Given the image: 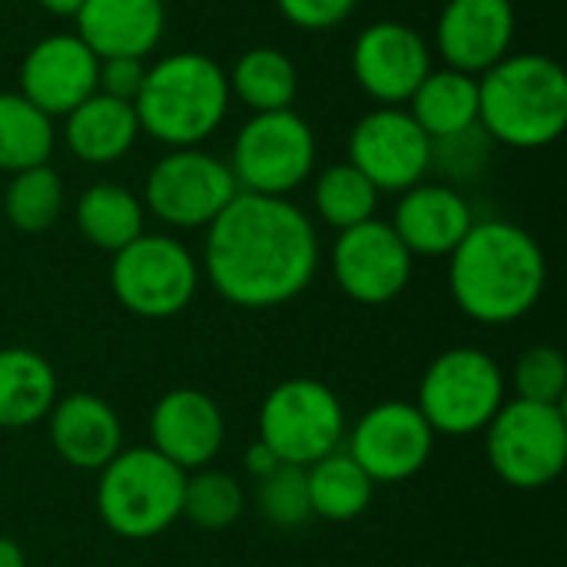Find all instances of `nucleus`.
Segmentation results:
<instances>
[{
	"label": "nucleus",
	"mask_w": 567,
	"mask_h": 567,
	"mask_svg": "<svg viewBox=\"0 0 567 567\" xmlns=\"http://www.w3.org/2000/svg\"><path fill=\"white\" fill-rule=\"evenodd\" d=\"M485 452L495 475L522 492L548 488L567 462V422L561 405L512 399L485 429Z\"/></svg>",
	"instance_id": "obj_8"
},
{
	"label": "nucleus",
	"mask_w": 567,
	"mask_h": 567,
	"mask_svg": "<svg viewBox=\"0 0 567 567\" xmlns=\"http://www.w3.org/2000/svg\"><path fill=\"white\" fill-rule=\"evenodd\" d=\"M96 475V512L113 535L126 542H146L183 518L186 472H179L159 452L123 449Z\"/></svg>",
	"instance_id": "obj_5"
},
{
	"label": "nucleus",
	"mask_w": 567,
	"mask_h": 567,
	"mask_svg": "<svg viewBox=\"0 0 567 567\" xmlns=\"http://www.w3.org/2000/svg\"><path fill=\"white\" fill-rule=\"evenodd\" d=\"M243 465H246V472H249V475L259 482L262 475H269V472H272L276 465H282V462L272 455V449H269V445H262V442L256 439V442L246 449V458H243Z\"/></svg>",
	"instance_id": "obj_36"
},
{
	"label": "nucleus",
	"mask_w": 567,
	"mask_h": 567,
	"mask_svg": "<svg viewBox=\"0 0 567 567\" xmlns=\"http://www.w3.org/2000/svg\"><path fill=\"white\" fill-rule=\"evenodd\" d=\"M140 133L133 103L113 100L106 93H90L80 106L66 113V146L76 159L103 166L126 156Z\"/></svg>",
	"instance_id": "obj_22"
},
{
	"label": "nucleus",
	"mask_w": 567,
	"mask_h": 567,
	"mask_svg": "<svg viewBox=\"0 0 567 567\" xmlns=\"http://www.w3.org/2000/svg\"><path fill=\"white\" fill-rule=\"evenodd\" d=\"M153 452L179 472H199L216 462L226 442V419L213 395L199 389H169L150 412Z\"/></svg>",
	"instance_id": "obj_15"
},
{
	"label": "nucleus",
	"mask_w": 567,
	"mask_h": 567,
	"mask_svg": "<svg viewBox=\"0 0 567 567\" xmlns=\"http://www.w3.org/2000/svg\"><path fill=\"white\" fill-rule=\"evenodd\" d=\"M56 399V372L40 352L23 346L0 349V429L43 422Z\"/></svg>",
	"instance_id": "obj_23"
},
{
	"label": "nucleus",
	"mask_w": 567,
	"mask_h": 567,
	"mask_svg": "<svg viewBox=\"0 0 567 567\" xmlns=\"http://www.w3.org/2000/svg\"><path fill=\"white\" fill-rule=\"evenodd\" d=\"M236 96L252 106L256 113H276L289 110L299 90V73L292 60L282 50L272 47H256L243 53L233 66V76H226Z\"/></svg>",
	"instance_id": "obj_27"
},
{
	"label": "nucleus",
	"mask_w": 567,
	"mask_h": 567,
	"mask_svg": "<svg viewBox=\"0 0 567 567\" xmlns=\"http://www.w3.org/2000/svg\"><path fill=\"white\" fill-rule=\"evenodd\" d=\"M163 23V0H83L76 10V37L96 53V60H143L159 43Z\"/></svg>",
	"instance_id": "obj_21"
},
{
	"label": "nucleus",
	"mask_w": 567,
	"mask_h": 567,
	"mask_svg": "<svg viewBox=\"0 0 567 567\" xmlns=\"http://www.w3.org/2000/svg\"><path fill=\"white\" fill-rule=\"evenodd\" d=\"M96 53L80 37L56 33L27 50L20 63V96H27L47 116L70 113L90 93H96Z\"/></svg>",
	"instance_id": "obj_17"
},
{
	"label": "nucleus",
	"mask_w": 567,
	"mask_h": 567,
	"mask_svg": "<svg viewBox=\"0 0 567 567\" xmlns=\"http://www.w3.org/2000/svg\"><path fill=\"white\" fill-rule=\"evenodd\" d=\"M515 392L522 402L561 405L567 392V362L555 346H532L515 362Z\"/></svg>",
	"instance_id": "obj_33"
},
{
	"label": "nucleus",
	"mask_w": 567,
	"mask_h": 567,
	"mask_svg": "<svg viewBox=\"0 0 567 567\" xmlns=\"http://www.w3.org/2000/svg\"><path fill=\"white\" fill-rule=\"evenodd\" d=\"M63 209V183L60 176L43 163L13 173L7 193H3V216L20 233H47Z\"/></svg>",
	"instance_id": "obj_29"
},
{
	"label": "nucleus",
	"mask_w": 567,
	"mask_h": 567,
	"mask_svg": "<svg viewBox=\"0 0 567 567\" xmlns=\"http://www.w3.org/2000/svg\"><path fill=\"white\" fill-rule=\"evenodd\" d=\"M229 106V80L206 53L183 50L146 70L143 90L133 103L140 130L176 150L213 136Z\"/></svg>",
	"instance_id": "obj_4"
},
{
	"label": "nucleus",
	"mask_w": 567,
	"mask_h": 567,
	"mask_svg": "<svg viewBox=\"0 0 567 567\" xmlns=\"http://www.w3.org/2000/svg\"><path fill=\"white\" fill-rule=\"evenodd\" d=\"M50 116L20 93H0V169L20 173L30 166H43L50 159Z\"/></svg>",
	"instance_id": "obj_28"
},
{
	"label": "nucleus",
	"mask_w": 567,
	"mask_h": 567,
	"mask_svg": "<svg viewBox=\"0 0 567 567\" xmlns=\"http://www.w3.org/2000/svg\"><path fill=\"white\" fill-rule=\"evenodd\" d=\"M346 439V409L319 379H286L259 405V442L282 465L309 468L339 452Z\"/></svg>",
	"instance_id": "obj_7"
},
{
	"label": "nucleus",
	"mask_w": 567,
	"mask_h": 567,
	"mask_svg": "<svg viewBox=\"0 0 567 567\" xmlns=\"http://www.w3.org/2000/svg\"><path fill=\"white\" fill-rule=\"evenodd\" d=\"M146 80V66L140 56H113V60H100V76H96V90L123 100V103H136L140 90Z\"/></svg>",
	"instance_id": "obj_34"
},
{
	"label": "nucleus",
	"mask_w": 567,
	"mask_h": 567,
	"mask_svg": "<svg viewBox=\"0 0 567 567\" xmlns=\"http://www.w3.org/2000/svg\"><path fill=\"white\" fill-rule=\"evenodd\" d=\"M110 286L126 312L140 319H173L196 299L199 266L179 239L143 233L113 252Z\"/></svg>",
	"instance_id": "obj_9"
},
{
	"label": "nucleus",
	"mask_w": 567,
	"mask_h": 567,
	"mask_svg": "<svg viewBox=\"0 0 567 567\" xmlns=\"http://www.w3.org/2000/svg\"><path fill=\"white\" fill-rule=\"evenodd\" d=\"M312 199H316L319 216L342 233V229H352L359 223L375 219L379 189L352 163H339L319 176Z\"/></svg>",
	"instance_id": "obj_31"
},
{
	"label": "nucleus",
	"mask_w": 567,
	"mask_h": 567,
	"mask_svg": "<svg viewBox=\"0 0 567 567\" xmlns=\"http://www.w3.org/2000/svg\"><path fill=\"white\" fill-rule=\"evenodd\" d=\"M415 256L402 246L389 223L369 219L342 229L332 246V276L339 289L362 306H385L399 299L412 279Z\"/></svg>",
	"instance_id": "obj_14"
},
{
	"label": "nucleus",
	"mask_w": 567,
	"mask_h": 567,
	"mask_svg": "<svg viewBox=\"0 0 567 567\" xmlns=\"http://www.w3.org/2000/svg\"><path fill=\"white\" fill-rule=\"evenodd\" d=\"M309 508L322 522H355L375 495V482L352 462L349 452H332L306 468Z\"/></svg>",
	"instance_id": "obj_25"
},
{
	"label": "nucleus",
	"mask_w": 567,
	"mask_h": 567,
	"mask_svg": "<svg viewBox=\"0 0 567 567\" xmlns=\"http://www.w3.org/2000/svg\"><path fill=\"white\" fill-rule=\"evenodd\" d=\"M349 435L352 462L375 482L395 485L415 478L435 452V432L415 409V402H379L372 405Z\"/></svg>",
	"instance_id": "obj_12"
},
{
	"label": "nucleus",
	"mask_w": 567,
	"mask_h": 567,
	"mask_svg": "<svg viewBox=\"0 0 567 567\" xmlns=\"http://www.w3.org/2000/svg\"><path fill=\"white\" fill-rule=\"evenodd\" d=\"M352 70L369 96L382 103H402L412 100L419 83L429 76L432 56L425 40L412 27L399 20H382L359 33Z\"/></svg>",
	"instance_id": "obj_16"
},
{
	"label": "nucleus",
	"mask_w": 567,
	"mask_h": 567,
	"mask_svg": "<svg viewBox=\"0 0 567 567\" xmlns=\"http://www.w3.org/2000/svg\"><path fill=\"white\" fill-rule=\"evenodd\" d=\"M515 40L512 0H449L439 20V50L452 70L485 73Z\"/></svg>",
	"instance_id": "obj_18"
},
{
	"label": "nucleus",
	"mask_w": 567,
	"mask_h": 567,
	"mask_svg": "<svg viewBox=\"0 0 567 567\" xmlns=\"http://www.w3.org/2000/svg\"><path fill=\"white\" fill-rule=\"evenodd\" d=\"M478 123L498 143L538 150L567 126V76L542 53H515L485 70L478 83Z\"/></svg>",
	"instance_id": "obj_3"
},
{
	"label": "nucleus",
	"mask_w": 567,
	"mask_h": 567,
	"mask_svg": "<svg viewBox=\"0 0 567 567\" xmlns=\"http://www.w3.org/2000/svg\"><path fill=\"white\" fill-rule=\"evenodd\" d=\"M412 256H452L475 226L465 196L445 183H415L402 193L389 223Z\"/></svg>",
	"instance_id": "obj_20"
},
{
	"label": "nucleus",
	"mask_w": 567,
	"mask_h": 567,
	"mask_svg": "<svg viewBox=\"0 0 567 567\" xmlns=\"http://www.w3.org/2000/svg\"><path fill=\"white\" fill-rule=\"evenodd\" d=\"M246 512V488L216 468H199L186 475L183 485V518L203 532H226Z\"/></svg>",
	"instance_id": "obj_30"
},
{
	"label": "nucleus",
	"mask_w": 567,
	"mask_h": 567,
	"mask_svg": "<svg viewBox=\"0 0 567 567\" xmlns=\"http://www.w3.org/2000/svg\"><path fill=\"white\" fill-rule=\"evenodd\" d=\"M282 17L302 30H329L339 27L352 10L355 0H276Z\"/></svg>",
	"instance_id": "obj_35"
},
{
	"label": "nucleus",
	"mask_w": 567,
	"mask_h": 567,
	"mask_svg": "<svg viewBox=\"0 0 567 567\" xmlns=\"http://www.w3.org/2000/svg\"><path fill=\"white\" fill-rule=\"evenodd\" d=\"M239 193L233 169L193 146L163 156L146 179V209L176 229L209 226Z\"/></svg>",
	"instance_id": "obj_11"
},
{
	"label": "nucleus",
	"mask_w": 567,
	"mask_h": 567,
	"mask_svg": "<svg viewBox=\"0 0 567 567\" xmlns=\"http://www.w3.org/2000/svg\"><path fill=\"white\" fill-rule=\"evenodd\" d=\"M203 269L239 309H276L302 296L319 269V236L286 196L236 193L206 226Z\"/></svg>",
	"instance_id": "obj_1"
},
{
	"label": "nucleus",
	"mask_w": 567,
	"mask_h": 567,
	"mask_svg": "<svg viewBox=\"0 0 567 567\" xmlns=\"http://www.w3.org/2000/svg\"><path fill=\"white\" fill-rule=\"evenodd\" d=\"M53 452L80 472H103L123 452V425L116 409L93 392H70L47 415Z\"/></svg>",
	"instance_id": "obj_19"
},
{
	"label": "nucleus",
	"mask_w": 567,
	"mask_h": 567,
	"mask_svg": "<svg viewBox=\"0 0 567 567\" xmlns=\"http://www.w3.org/2000/svg\"><path fill=\"white\" fill-rule=\"evenodd\" d=\"M349 163L379 189L405 193L432 166V140L399 106H382L365 113L349 140Z\"/></svg>",
	"instance_id": "obj_13"
},
{
	"label": "nucleus",
	"mask_w": 567,
	"mask_h": 567,
	"mask_svg": "<svg viewBox=\"0 0 567 567\" xmlns=\"http://www.w3.org/2000/svg\"><path fill=\"white\" fill-rule=\"evenodd\" d=\"M76 229L96 249L120 252L143 236V203L126 186L96 183L76 203Z\"/></svg>",
	"instance_id": "obj_26"
},
{
	"label": "nucleus",
	"mask_w": 567,
	"mask_h": 567,
	"mask_svg": "<svg viewBox=\"0 0 567 567\" xmlns=\"http://www.w3.org/2000/svg\"><path fill=\"white\" fill-rule=\"evenodd\" d=\"M548 262L532 233L515 223H475L449 256V289L455 306L482 326L525 319L545 292Z\"/></svg>",
	"instance_id": "obj_2"
},
{
	"label": "nucleus",
	"mask_w": 567,
	"mask_h": 567,
	"mask_svg": "<svg viewBox=\"0 0 567 567\" xmlns=\"http://www.w3.org/2000/svg\"><path fill=\"white\" fill-rule=\"evenodd\" d=\"M412 120L439 143L478 126V80L462 70H429L412 93Z\"/></svg>",
	"instance_id": "obj_24"
},
{
	"label": "nucleus",
	"mask_w": 567,
	"mask_h": 567,
	"mask_svg": "<svg viewBox=\"0 0 567 567\" xmlns=\"http://www.w3.org/2000/svg\"><path fill=\"white\" fill-rule=\"evenodd\" d=\"M502 405L505 372L488 352L472 346H458L435 355L419 382L415 402L429 429L449 439L485 432Z\"/></svg>",
	"instance_id": "obj_6"
},
{
	"label": "nucleus",
	"mask_w": 567,
	"mask_h": 567,
	"mask_svg": "<svg viewBox=\"0 0 567 567\" xmlns=\"http://www.w3.org/2000/svg\"><path fill=\"white\" fill-rule=\"evenodd\" d=\"M256 508L276 528H299L312 518L306 468L276 465L269 475L256 482Z\"/></svg>",
	"instance_id": "obj_32"
},
{
	"label": "nucleus",
	"mask_w": 567,
	"mask_h": 567,
	"mask_svg": "<svg viewBox=\"0 0 567 567\" xmlns=\"http://www.w3.org/2000/svg\"><path fill=\"white\" fill-rule=\"evenodd\" d=\"M0 567H27L23 548L13 538H3V535H0Z\"/></svg>",
	"instance_id": "obj_37"
},
{
	"label": "nucleus",
	"mask_w": 567,
	"mask_h": 567,
	"mask_svg": "<svg viewBox=\"0 0 567 567\" xmlns=\"http://www.w3.org/2000/svg\"><path fill=\"white\" fill-rule=\"evenodd\" d=\"M316 163V136L292 110L256 113L233 143V179L243 193L286 196Z\"/></svg>",
	"instance_id": "obj_10"
},
{
	"label": "nucleus",
	"mask_w": 567,
	"mask_h": 567,
	"mask_svg": "<svg viewBox=\"0 0 567 567\" xmlns=\"http://www.w3.org/2000/svg\"><path fill=\"white\" fill-rule=\"evenodd\" d=\"M47 13H56V17H76V10L83 7V0H37Z\"/></svg>",
	"instance_id": "obj_38"
}]
</instances>
